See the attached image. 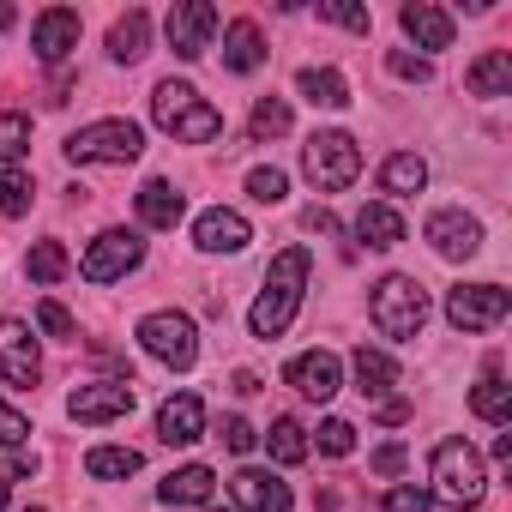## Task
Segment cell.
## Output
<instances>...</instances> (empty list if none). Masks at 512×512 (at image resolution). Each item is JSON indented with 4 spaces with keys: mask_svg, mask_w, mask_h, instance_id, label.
I'll use <instances>...</instances> for the list:
<instances>
[{
    "mask_svg": "<svg viewBox=\"0 0 512 512\" xmlns=\"http://www.w3.org/2000/svg\"><path fill=\"white\" fill-rule=\"evenodd\" d=\"M308 272H314V253H308V247H284L278 260H272L266 290L253 296V308H247L253 338H278V332H290V320H296V308H302V296H308Z\"/></svg>",
    "mask_w": 512,
    "mask_h": 512,
    "instance_id": "1",
    "label": "cell"
},
{
    "mask_svg": "<svg viewBox=\"0 0 512 512\" xmlns=\"http://www.w3.org/2000/svg\"><path fill=\"white\" fill-rule=\"evenodd\" d=\"M151 121H157L169 139H181V145H211V139L223 133V115H217L187 79H163V85L151 91Z\"/></svg>",
    "mask_w": 512,
    "mask_h": 512,
    "instance_id": "2",
    "label": "cell"
},
{
    "mask_svg": "<svg viewBox=\"0 0 512 512\" xmlns=\"http://www.w3.org/2000/svg\"><path fill=\"white\" fill-rule=\"evenodd\" d=\"M428 476H434V494H428V500H440V506H452V512H470V506H482V494H488L482 452H476L470 440H458V434L434 446Z\"/></svg>",
    "mask_w": 512,
    "mask_h": 512,
    "instance_id": "3",
    "label": "cell"
},
{
    "mask_svg": "<svg viewBox=\"0 0 512 512\" xmlns=\"http://www.w3.org/2000/svg\"><path fill=\"white\" fill-rule=\"evenodd\" d=\"M368 320H374L386 338L410 344V338H422V326H428V290H422L416 278L392 272V278L374 284V296H368Z\"/></svg>",
    "mask_w": 512,
    "mask_h": 512,
    "instance_id": "4",
    "label": "cell"
},
{
    "mask_svg": "<svg viewBox=\"0 0 512 512\" xmlns=\"http://www.w3.org/2000/svg\"><path fill=\"white\" fill-rule=\"evenodd\" d=\"M302 169H308V181L320 193H338V187H350L362 175V145L350 133H338V127L332 133H314L308 151H302Z\"/></svg>",
    "mask_w": 512,
    "mask_h": 512,
    "instance_id": "5",
    "label": "cell"
},
{
    "mask_svg": "<svg viewBox=\"0 0 512 512\" xmlns=\"http://www.w3.org/2000/svg\"><path fill=\"white\" fill-rule=\"evenodd\" d=\"M139 344H145V356H157L163 368H193V362H199V326H193L187 314H175V308L145 314V320H139Z\"/></svg>",
    "mask_w": 512,
    "mask_h": 512,
    "instance_id": "6",
    "label": "cell"
},
{
    "mask_svg": "<svg viewBox=\"0 0 512 512\" xmlns=\"http://www.w3.org/2000/svg\"><path fill=\"white\" fill-rule=\"evenodd\" d=\"M139 151H145V133L133 121H91L67 139L73 163H139Z\"/></svg>",
    "mask_w": 512,
    "mask_h": 512,
    "instance_id": "7",
    "label": "cell"
},
{
    "mask_svg": "<svg viewBox=\"0 0 512 512\" xmlns=\"http://www.w3.org/2000/svg\"><path fill=\"white\" fill-rule=\"evenodd\" d=\"M139 260H145V241L133 235V229H103L91 247H85V278L91 284H121L127 272H139Z\"/></svg>",
    "mask_w": 512,
    "mask_h": 512,
    "instance_id": "8",
    "label": "cell"
},
{
    "mask_svg": "<svg viewBox=\"0 0 512 512\" xmlns=\"http://www.w3.org/2000/svg\"><path fill=\"white\" fill-rule=\"evenodd\" d=\"M506 314H512V296H506L500 284H458V290L446 296V320H452L458 332H494Z\"/></svg>",
    "mask_w": 512,
    "mask_h": 512,
    "instance_id": "9",
    "label": "cell"
},
{
    "mask_svg": "<svg viewBox=\"0 0 512 512\" xmlns=\"http://www.w3.org/2000/svg\"><path fill=\"white\" fill-rule=\"evenodd\" d=\"M163 31H169V49L181 61H199L211 49V37H217V7H211V0H175Z\"/></svg>",
    "mask_w": 512,
    "mask_h": 512,
    "instance_id": "10",
    "label": "cell"
},
{
    "mask_svg": "<svg viewBox=\"0 0 512 512\" xmlns=\"http://www.w3.org/2000/svg\"><path fill=\"white\" fill-rule=\"evenodd\" d=\"M0 380L7 386H37L43 380V356H37V332L25 320H0Z\"/></svg>",
    "mask_w": 512,
    "mask_h": 512,
    "instance_id": "11",
    "label": "cell"
},
{
    "mask_svg": "<svg viewBox=\"0 0 512 512\" xmlns=\"http://www.w3.org/2000/svg\"><path fill=\"white\" fill-rule=\"evenodd\" d=\"M284 380H290L308 404H332V398L344 392V362H338L332 350H302V356L284 368Z\"/></svg>",
    "mask_w": 512,
    "mask_h": 512,
    "instance_id": "12",
    "label": "cell"
},
{
    "mask_svg": "<svg viewBox=\"0 0 512 512\" xmlns=\"http://www.w3.org/2000/svg\"><path fill=\"white\" fill-rule=\"evenodd\" d=\"M133 410V380H97V386H73L67 392V416L73 422H121Z\"/></svg>",
    "mask_w": 512,
    "mask_h": 512,
    "instance_id": "13",
    "label": "cell"
},
{
    "mask_svg": "<svg viewBox=\"0 0 512 512\" xmlns=\"http://www.w3.org/2000/svg\"><path fill=\"white\" fill-rule=\"evenodd\" d=\"M229 500H235V512H290V506H296V500H290V482H278V476L260 470V464H247V470L229 476Z\"/></svg>",
    "mask_w": 512,
    "mask_h": 512,
    "instance_id": "14",
    "label": "cell"
},
{
    "mask_svg": "<svg viewBox=\"0 0 512 512\" xmlns=\"http://www.w3.org/2000/svg\"><path fill=\"white\" fill-rule=\"evenodd\" d=\"M422 241L440 253V260H470V253L482 247V223L470 211H434L422 223Z\"/></svg>",
    "mask_w": 512,
    "mask_h": 512,
    "instance_id": "15",
    "label": "cell"
},
{
    "mask_svg": "<svg viewBox=\"0 0 512 512\" xmlns=\"http://www.w3.org/2000/svg\"><path fill=\"white\" fill-rule=\"evenodd\" d=\"M31 49H37L43 67H61V61L79 49V13H67V7L37 13V25H31Z\"/></svg>",
    "mask_w": 512,
    "mask_h": 512,
    "instance_id": "16",
    "label": "cell"
},
{
    "mask_svg": "<svg viewBox=\"0 0 512 512\" xmlns=\"http://www.w3.org/2000/svg\"><path fill=\"white\" fill-rule=\"evenodd\" d=\"M193 241H199V253H241V247L253 241V229H247V217H241V211L211 205V211H199Z\"/></svg>",
    "mask_w": 512,
    "mask_h": 512,
    "instance_id": "17",
    "label": "cell"
},
{
    "mask_svg": "<svg viewBox=\"0 0 512 512\" xmlns=\"http://www.w3.org/2000/svg\"><path fill=\"white\" fill-rule=\"evenodd\" d=\"M199 434H205V404H199L193 392L163 398V410H157V440H163V446H193Z\"/></svg>",
    "mask_w": 512,
    "mask_h": 512,
    "instance_id": "18",
    "label": "cell"
},
{
    "mask_svg": "<svg viewBox=\"0 0 512 512\" xmlns=\"http://www.w3.org/2000/svg\"><path fill=\"white\" fill-rule=\"evenodd\" d=\"M398 25L416 49H452V19L434 7V0H410V7H398Z\"/></svg>",
    "mask_w": 512,
    "mask_h": 512,
    "instance_id": "19",
    "label": "cell"
},
{
    "mask_svg": "<svg viewBox=\"0 0 512 512\" xmlns=\"http://www.w3.org/2000/svg\"><path fill=\"white\" fill-rule=\"evenodd\" d=\"M223 67L229 73H260L266 67V37H260V25H253V19H235L223 31Z\"/></svg>",
    "mask_w": 512,
    "mask_h": 512,
    "instance_id": "20",
    "label": "cell"
},
{
    "mask_svg": "<svg viewBox=\"0 0 512 512\" xmlns=\"http://www.w3.org/2000/svg\"><path fill=\"white\" fill-rule=\"evenodd\" d=\"M350 368H356V386H362V398H392V386H398V362L386 356V350H374V344H362L356 356H350Z\"/></svg>",
    "mask_w": 512,
    "mask_h": 512,
    "instance_id": "21",
    "label": "cell"
},
{
    "mask_svg": "<svg viewBox=\"0 0 512 512\" xmlns=\"http://www.w3.org/2000/svg\"><path fill=\"white\" fill-rule=\"evenodd\" d=\"M181 217H187V199H181L169 181H145V187H139V223H145V229H175Z\"/></svg>",
    "mask_w": 512,
    "mask_h": 512,
    "instance_id": "22",
    "label": "cell"
},
{
    "mask_svg": "<svg viewBox=\"0 0 512 512\" xmlns=\"http://www.w3.org/2000/svg\"><path fill=\"white\" fill-rule=\"evenodd\" d=\"M211 494H217V476H211L205 464H187V470L163 476V488H157V500H163V506H205Z\"/></svg>",
    "mask_w": 512,
    "mask_h": 512,
    "instance_id": "23",
    "label": "cell"
},
{
    "mask_svg": "<svg viewBox=\"0 0 512 512\" xmlns=\"http://www.w3.org/2000/svg\"><path fill=\"white\" fill-rule=\"evenodd\" d=\"M464 85H470V97H506L512 91V49H488L482 61H470Z\"/></svg>",
    "mask_w": 512,
    "mask_h": 512,
    "instance_id": "24",
    "label": "cell"
},
{
    "mask_svg": "<svg viewBox=\"0 0 512 512\" xmlns=\"http://www.w3.org/2000/svg\"><path fill=\"white\" fill-rule=\"evenodd\" d=\"M145 43H151V13H121L115 19V31H109V61H121V67H133L139 55H145Z\"/></svg>",
    "mask_w": 512,
    "mask_h": 512,
    "instance_id": "25",
    "label": "cell"
},
{
    "mask_svg": "<svg viewBox=\"0 0 512 512\" xmlns=\"http://www.w3.org/2000/svg\"><path fill=\"white\" fill-rule=\"evenodd\" d=\"M296 91H302L314 109H344V103H350V79H344L338 67H302Z\"/></svg>",
    "mask_w": 512,
    "mask_h": 512,
    "instance_id": "26",
    "label": "cell"
},
{
    "mask_svg": "<svg viewBox=\"0 0 512 512\" xmlns=\"http://www.w3.org/2000/svg\"><path fill=\"white\" fill-rule=\"evenodd\" d=\"M356 235H362L368 247H398V241H404V217H398V205H386V199L362 205V211H356Z\"/></svg>",
    "mask_w": 512,
    "mask_h": 512,
    "instance_id": "27",
    "label": "cell"
},
{
    "mask_svg": "<svg viewBox=\"0 0 512 512\" xmlns=\"http://www.w3.org/2000/svg\"><path fill=\"white\" fill-rule=\"evenodd\" d=\"M470 410H476L482 422L506 428V416H512V386L500 380V362H488V374L476 380V392H470Z\"/></svg>",
    "mask_w": 512,
    "mask_h": 512,
    "instance_id": "28",
    "label": "cell"
},
{
    "mask_svg": "<svg viewBox=\"0 0 512 512\" xmlns=\"http://www.w3.org/2000/svg\"><path fill=\"white\" fill-rule=\"evenodd\" d=\"M380 187H386L392 199H404V193H422V187H428V163H422L416 151H392V157L380 163Z\"/></svg>",
    "mask_w": 512,
    "mask_h": 512,
    "instance_id": "29",
    "label": "cell"
},
{
    "mask_svg": "<svg viewBox=\"0 0 512 512\" xmlns=\"http://www.w3.org/2000/svg\"><path fill=\"white\" fill-rule=\"evenodd\" d=\"M139 464H145V458H139L133 446H91V452H85V470H91L97 482H127V476H139Z\"/></svg>",
    "mask_w": 512,
    "mask_h": 512,
    "instance_id": "30",
    "label": "cell"
},
{
    "mask_svg": "<svg viewBox=\"0 0 512 512\" xmlns=\"http://www.w3.org/2000/svg\"><path fill=\"white\" fill-rule=\"evenodd\" d=\"M290 103L284 97H260V103H253V115H247V133H253V145H266V139H284L290 133Z\"/></svg>",
    "mask_w": 512,
    "mask_h": 512,
    "instance_id": "31",
    "label": "cell"
},
{
    "mask_svg": "<svg viewBox=\"0 0 512 512\" xmlns=\"http://www.w3.org/2000/svg\"><path fill=\"white\" fill-rule=\"evenodd\" d=\"M266 452H272L278 464H302V458H308V428H302L296 416H278L272 434H266Z\"/></svg>",
    "mask_w": 512,
    "mask_h": 512,
    "instance_id": "32",
    "label": "cell"
},
{
    "mask_svg": "<svg viewBox=\"0 0 512 512\" xmlns=\"http://www.w3.org/2000/svg\"><path fill=\"white\" fill-rule=\"evenodd\" d=\"M67 266H73V260H67V247H61V241H37V247H31V260H25L31 284H61Z\"/></svg>",
    "mask_w": 512,
    "mask_h": 512,
    "instance_id": "33",
    "label": "cell"
},
{
    "mask_svg": "<svg viewBox=\"0 0 512 512\" xmlns=\"http://www.w3.org/2000/svg\"><path fill=\"white\" fill-rule=\"evenodd\" d=\"M31 199H37V187L25 169H0V217H25Z\"/></svg>",
    "mask_w": 512,
    "mask_h": 512,
    "instance_id": "34",
    "label": "cell"
},
{
    "mask_svg": "<svg viewBox=\"0 0 512 512\" xmlns=\"http://www.w3.org/2000/svg\"><path fill=\"white\" fill-rule=\"evenodd\" d=\"M31 151V115H0V163L7 169H19V157Z\"/></svg>",
    "mask_w": 512,
    "mask_h": 512,
    "instance_id": "35",
    "label": "cell"
},
{
    "mask_svg": "<svg viewBox=\"0 0 512 512\" xmlns=\"http://www.w3.org/2000/svg\"><path fill=\"white\" fill-rule=\"evenodd\" d=\"M247 193L260 199V205H284V193H290V181H284V169H247Z\"/></svg>",
    "mask_w": 512,
    "mask_h": 512,
    "instance_id": "36",
    "label": "cell"
},
{
    "mask_svg": "<svg viewBox=\"0 0 512 512\" xmlns=\"http://www.w3.org/2000/svg\"><path fill=\"white\" fill-rule=\"evenodd\" d=\"M386 67H392V79H410V85H428L434 79V61L428 55H410V49H392Z\"/></svg>",
    "mask_w": 512,
    "mask_h": 512,
    "instance_id": "37",
    "label": "cell"
},
{
    "mask_svg": "<svg viewBox=\"0 0 512 512\" xmlns=\"http://www.w3.org/2000/svg\"><path fill=\"white\" fill-rule=\"evenodd\" d=\"M37 332H49V338H61V344L79 338V326H73V314H67L61 302H37Z\"/></svg>",
    "mask_w": 512,
    "mask_h": 512,
    "instance_id": "38",
    "label": "cell"
},
{
    "mask_svg": "<svg viewBox=\"0 0 512 512\" xmlns=\"http://www.w3.org/2000/svg\"><path fill=\"white\" fill-rule=\"evenodd\" d=\"M320 452H326V458H350V452H356V428H350L344 416L320 422Z\"/></svg>",
    "mask_w": 512,
    "mask_h": 512,
    "instance_id": "39",
    "label": "cell"
},
{
    "mask_svg": "<svg viewBox=\"0 0 512 512\" xmlns=\"http://www.w3.org/2000/svg\"><path fill=\"white\" fill-rule=\"evenodd\" d=\"M25 440H31V422H25L7 398H0V446H7V452H25Z\"/></svg>",
    "mask_w": 512,
    "mask_h": 512,
    "instance_id": "40",
    "label": "cell"
},
{
    "mask_svg": "<svg viewBox=\"0 0 512 512\" xmlns=\"http://www.w3.org/2000/svg\"><path fill=\"white\" fill-rule=\"evenodd\" d=\"M434 500H428V488H416V482H392L386 488V512H428Z\"/></svg>",
    "mask_w": 512,
    "mask_h": 512,
    "instance_id": "41",
    "label": "cell"
},
{
    "mask_svg": "<svg viewBox=\"0 0 512 512\" xmlns=\"http://www.w3.org/2000/svg\"><path fill=\"white\" fill-rule=\"evenodd\" d=\"M217 440H223L229 452H253V440H260V434H253V422H241V416H223Z\"/></svg>",
    "mask_w": 512,
    "mask_h": 512,
    "instance_id": "42",
    "label": "cell"
},
{
    "mask_svg": "<svg viewBox=\"0 0 512 512\" xmlns=\"http://www.w3.org/2000/svg\"><path fill=\"white\" fill-rule=\"evenodd\" d=\"M320 19H332V25H344V31H362L368 37V7H338V0H332V7H320Z\"/></svg>",
    "mask_w": 512,
    "mask_h": 512,
    "instance_id": "43",
    "label": "cell"
},
{
    "mask_svg": "<svg viewBox=\"0 0 512 512\" xmlns=\"http://www.w3.org/2000/svg\"><path fill=\"white\" fill-rule=\"evenodd\" d=\"M404 464H410V452H404L398 440H386V446L374 452V476H386V482H392V476H404Z\"/></svg>",
    "mask_w": 512,
    "mask_h": 512,
    "instance_id": "44",
    "label": "cell"
},
{
    "mask_svg": "<svg viewBox=\"0 0 512 512\" xmlns=\"http://www.w3.org/2000/svg\"><path fill=\"white\" fill-rule=\"evenodd\" d=\"M374 410H380V422H392V428H398V422H410V404H404V398H380Z\"/></svg>",
    "mask_w": 512,
    "mask_h": 512,
    "instance_id": "45",
    "label": "cell"
},
{
    "mask_svg": "<svg viewBox=\"0 0 512 512\" xmlns=\"http://www.w3.org/2000/svg\"><path fill=\"white\" fill-rule=\"evenodd\" d=\"M308 229H320V235H338V217H332L326 205H308Z\"/></svg>",
    "mask_w": 512,
    "mask_h": 512,
    "instance_id": "46",
    "label": "cell"
},
{
    "mask_svg": "<svg viewBox=\"0 0 512 512\" xmlns=\"http://www.w3.org/2000/svg\"><path fill=\"white\" fill-rule=\"evenodd\" d=\"M7 476H37V452H13V464H7Z\"/></svg>",
    "mask_w": 512,
    "mask_h": 512,
    "instance_id": "47",
    "label": "cell"
},
{
    "mask_svg": "<svg viewBox=\"0 0 512 512\" xmlns=\"http://www.w3.org/2000/svg\"><path fill=\"white\" fill-rule=\"evenodd\" d=\"M7 494H13V476H7V470H0V512H7Z\"/></svg>",
    "mask_w": 512,
    "mask_h": 512,
    "instance_id": "48",
    "label": "cell"
},
{
    "mask_svg": "<svg viewBox=\"0 0 512 512\" xmlns=\"http://www.w3.org/2000/svg\"><path fill=\"white\" fill-rule=\"evenodd\" d=\"M13 19H19V13H13V7H0V31H13Z\"/></svg>",
    "mask_w": 512,
    "mask_h": 512,
    "instance_id": "49",
    "label": "cell"
},
{
    "mask_svg": "<svg viewBox=\"0 0 512 512\" xmlns=\"http://www.w3.org/2000/svg\"><path fill=\"white\" fill-rule=\"evenodd\" d=\"M199 512H235V506H199Z\"/></svg>",
    "mask_w": 512,
    "mask_h": 512,
    "instance_id": "50",
    "label": "cell"
},
{
    "mask_svg": "<svg viewBox=\"0 0 512 512\" xmlns=\"http://www.w3.org/2000/svg\"><path fill=\"white\" fill-rule=\"evenodd\" d=\"M25 512H43V506H25Z\"/></svg>",
    "mask_w": 512,
    "mask_h": 512,
    "instance_id": "51",
    "label": "cell"
}]
</instances>
